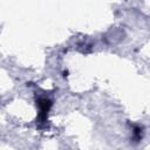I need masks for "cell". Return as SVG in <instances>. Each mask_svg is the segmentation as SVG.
<instances>
[{
	"mask_svg": "<svg viewBox=\"0 0 150 150\" xmlns=\"http://www.w3.org/2000/svg\"><path fill=\"white\" fill-rule=\"evenodd\" d=\"M38 107H39V118L41 121H45L47 118V114L52 107V101L48 98H39L38 100Z\"/></svg>",
	"mask_w": 150,
	"mask_h": 150,
	"instance_id": "6da1fadb",
	"label": "cell"
},
{
	"mask_svg": "<svg viewBox=\"0 0 150 150\" xmlns=\"http://www.w3.org/2000/svg\"><path fill=\"white\" fill-rule=\"evenodd\" d=\"M141 132H142L141 128H138V127H135L134 128V136H135L136 139H139L141 138Z\"/></svg>",
	"mask_w": 150,
	"mask_h": 150,
	"instance_id": "7a4b0ae2",
	"label": "cell"
}]
</instances>
